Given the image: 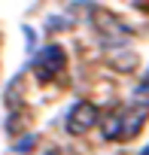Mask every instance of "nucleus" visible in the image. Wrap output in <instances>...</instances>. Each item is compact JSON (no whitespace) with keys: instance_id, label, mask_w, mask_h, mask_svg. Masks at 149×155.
<instances>
[{"instance_id":"nucleus-8","label":"nucleus","mask_w":149,"mask_h":155,"mask_svg":"<svg viewBox=\"0 0 149 155\" xmlns=\"http://www.w3.org/2000/svg\"><path fill=\"white\" fill-rule=\"evenodd\" d=\"M140 155H149V146H146V149H143V152H140Z\"/></svg>"},{"instance_id":"nucleus-2","label":"nucleus","mask_w":149,"mask_h":155,"mask_svg":"<svg viewBox=\"0 0 149 155\" xmlns=\"http://www.w3.org/2000/svg\"><path fill=\"white\" fill-rule=\"evenodd\" d=\"M67 67V55L61 46H46L37 58H34V73H37V79L40 82H49L55 79V76Z\"/></svg>"},{"instance_id":"nucleus-6","label":"nucleus","mask_w":149,"mask_h":155,"mask_svg":"<svg viewBox=\"0 0 149 155\" xmlns=\"http://www.w3.org/2000/svg\"><path fill=\"white\" fill-rule=\"evenodd\" d=\"M25 143H15V152H28L31 146H34V137H22Z\"/></svg>"},{"instance_id":"nucleus-7","label":"nucleus","mask_w":149,"mask_h":155,"mask_svg":"<svg viewBox=\"0 0 149 155\" xmlns=\"http://www.w3.org/2000/svg\"><path fill=\"white\" fill-rule=\"evenodd\" d=\"M43 155H61V152H58V149H49V152H43Z\"/></svg>"},{"instance_id":"nucleus-5","label":"nucleus","mask_w":149,"mask_h":155,"mask_svg":"<svg viewBox=\"0 0 149 155\" xmlns=\"http://www.w3.org/2000/svg\"><path fill=\"white\" fill-rule=\"evenodd\" d=\"M134 104H140V107H146L149 110V76L134 88Z\"/></svg>"},{"instance_id":"nucleus-4","label":"nucleus","mask_w":149,"mask_h":155,"mask_svg":"<svg viewBox=\"0 0 149 155\" xmlns=\"http://www.w3.org/2000/svg\"><path fill=\"white\" fill-rule=\"evenodd\" d=\"M122 119H125V110H116V113H110V116L101 122L107 140H122Z\"/></svg>"},{"instance_id":"nucleus-1","label":"nucleus","mask_w":149,"mask_h":155,"mask_svg":"<svg viewBox=\"0 0 149 155\" xmlns=\"http://www.w3.org/2000/svg\"><path fill=\"white\" fill-rule=\"evenodd\" d=\"M98 122H101L98 107H94L91 101H76V104L67 110L64 128H67V134H73V137H82V134H88Z\"/></svg>"},{"instance_id":"nucleus-3","label":"nucleus","mask_w":149,"mask_h":155,"mask_svg":"<svg viewBox=\"0 0 149 155\" xmlns=\"http://www.w3.org/2000/svg\"><path fill=\"white\" fill-rule=\"evenodd\" d=\"M146 107H134V110H125V119H122V140H131V137H137L140 134V128L146 125Z\"/></svg>"}]
</instances>
